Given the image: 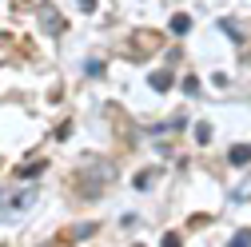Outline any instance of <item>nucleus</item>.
Masks as SVG:
<instances>
[{"label": "nucleus", "mask_w": 251, "mask_h": 247, "mask_svg": "<svg viewBox=\"0 0 251 247\" xmlns=\"http://www.w3.org/2000/svg\"><path fill=\"white\" fill-rule=\"evenodd\" d=\"M80 8H84V12H92V8H96V0H80Z\"/></svg>", "instance_id": "nucleus-8"}, {"label": "nucleus", "mask_w": 251, "mask_h": 247, "mask_svg": "<svg viewBox=\"0 0 251 247\" xmlns=\"http://www.w3.org/2000/svg\"><path fill=\"white\" fill-rule=\"evenodd\" d=\"M247 160H251V148H247V144H235V148L227 151V164H235V168H243Z\"/></svg>", "instance_id": "nucleus-2"}, {"label": "nucleus", "mask_w": 251, "mask_h": 247, "mask_svg": "<svg viewBox=\"0 0 251 247\" xmlns=\"http://www.w3.org/2000/svg\"><path fill=\"white\" fill-rule=\"evenodd\" d=\"M148 84H151L155 92H168V88H172V76H168V72H151V80H148Z\"/></svg>", "instance_id": "nucleus-3"}, {"label": "nucleus", "mask_w": 251, "mask_h": 247, "mask_svg": "<svg viewBox=\"0 0 251 247\" xmlns=\"http://www.w3.org/2000/svg\"><path fill=\"white\" fill-rule=\"evenodd\" d=\"M40 24L48 28V36H60V32H64V20H60L56 8H44V12H40Z\"/></svg>", "instance_id": "nucleus-1"}, {"label": "nucleus", "mask_w": 251, "mask_h": 247, "mask_svg": "<svg viewBox=\"0 0 251 247\" xmlns=\"http://www.w3.org/2000/svg\"><path fill=\"white\" fill-rule=\"evenodd\" d=\"M172 28H176V32L183 36L187 28H192V16H187V12H176V16H172Z\"/></svg>", "instance_id": "nucleus-4"}, {"label": "nucleus", "mask_w": 251, "mask_h": 247, "mask_svg": "<svg viewBox=\"0 0 251 247\" xmlns=\"http://www.w3.org/2000/svg\"><path fill=\"white\" fill-rule=\"evenodd\" d=\"M196 140H200V144L211 140V124H200V128H196Z\"/></svg>", "instance_id": "nucleus-6"}, {"label": "nucleus", "mask_w": 251, "mask_h": 247, "mask_svg": "<svg viewBox=\"0 0 251 247\" xmlns=\"http://www.w3.org/2000/svg\"><path fill=\"white\" fill-rule=\"evenodd\" d=\"M227 247H251V231H239V235H231V243Z\"/></svg>", "instance_id": "nucleus-5"}, {"label": "nucleus", "mask_w": 251, "mask_h": 247, "mask_svg": "<svg viewBox=\"0 0 251 247\" xmlns=\"http://www.w3.org/2000/svg\"><path fill=\"white\" fill-rule=\"evenodd\" d=\"M160 247H179V235H164V243Z\"/></svg>", "instance_id": "nucleus-7"}]
</instances>
